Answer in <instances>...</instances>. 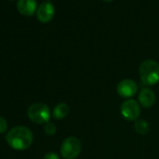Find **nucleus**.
Returning a JSON list of instances; mask_svg holds the SVG:
<instances>
[{"label": "nucleus", "mask_w": 159, "mask_h": 159, "mask_svg": "<svg viewBox=\"0 0 159 159\" xmlns=\"http://www.w3.org/2000/svg\"><path fill=\"white\" fill-rule=\"evenodd\" d=\"M6 139L11 147L22 151L31 146L33 142V133L26 126L19 125L13 127L8 132Z\"/></svg>", "instance_id": "1"}, {"label": "nucleus", "mask_w": 159, "mask_h": 159, "mask_svg": "<svg viewBox=\"0 0 159 159\" xmlns=\"http://www.w3.org/2000/svg\"><path fill=\"white\" fill-rule=\"evenodd\" d=\"M140 81L144 85H154L159 82V64L154 60H145L139 66Z\"/></svg>", "instance_id": "2"}, {"label": "nucleus", "mask_w": 159, "mask_h": 159, "mask_svg": "<svg viewBox=\"0 0 159 159\" xmlns=\"http://www.w3.org/2000/svg\"><path fill=\"white\" fill-rule=\"evenodd\" d=\"M27 115L32 122L36 124H44L50 121L51 111L44 103H35L28 108Z\"/></svg>", "instance_id": "3"}, {"label": "nucleus", "mask_w": 159, "mask_h": 159, "mask_svg": "<svg viewBox=\"0 0 159 159\" xmlns=\"http://www.w3.org/2000/svg\"><path fill=\"white\" fill-rule=\"evenodd\" d=\"M60 151L63 158L75 159L82 151V142L76 137H68L63 141Z\"/></svg>", "instance_id": "4"}, {"label": "nucleus", "mask_w": 159, "mask_h": 159, "mask_svg": "<svg viewBox=\"0 0 159 159\" xmlns=\"http://www.w3.org/2000/svg\"><path fill=\"white\" fill-rule=\"evenodd\" d=\"M121 114L127 121H136L140 115V106L135 99H126L121 105Z\"/></svg>", "instance_id": "5"}, {"label": "nucleus", "mask_w": 159, "mask_h": 159, "mask_svg": "<svg viewBox=\"0 0 159 159\" xmlns=\"http://www.w3.org/2000/svg\"><path fill=\"white\" fill-rule=\"evenodd\" d=\"M138 92L137 84L130 79H125L121 81L117 85V93L122 98H129L134 97Z\"/></svg>", "instance_id": "6"}, {"label": "nucleus", "mask_w": 159, "mask_h": 159, "mask_svg": "<svg viewBox=\"0 0 159 159\" xmlns=\"http://www.w3.org/2000/svg\"><path fill=\"white\" fill-rule=\"evenodd\" d=\"M53 15H54V7L49 1H46L40 4L37 11L38 19L42 23L50 22L52 19Z\"/></svg>", "instance_id": "7"}, {"label": "nucleus", "mask_w": 159, "mask_h": 159, "mask_svg": "<svg viewBox=\"0 0 159 159\" xmlns=\"http://www.w3.org/2000/svg\"><path fill=\"white\" fill-rule=\"evenodd\" d=\"M139 101L144 108H151L155 103V94L150 88H142L139 94Z\"/></svg>", "instance_id": "8"}, {"label": "nucleus", "mask_w": 159, "mask_h": 159, "mask_svg": "<svg viewBox=\"0 0 159 159\" xmlns=\"http://www.w3.org/2000/svg\"><path fill=\"white\" fill-rule=\"evenodd\" d=\"M17 8L25 15H32L37 10L36 0H18Z\"/></svg>", "instance_id": "9"}, {"label": "nucleus", "mask_w": 159, "mask_h": 159, "mask_svg": "<svg viewBox=\"0 0 159 159\" xmlns=\"http://www.w3.org/2000/svg\"><path fill=\"white\" fill-rule=\"evenodd\" d=\"M69 113V107L67 104L66 103H59L57 104L54 109H53V112L52 115L55 119L57 120H61L66 118Z\"/></svg>", "instance_id": "10"}, {"label": "nucleus", "mask_w": 159, "mask_h": 159, "mask_svg": "<svg viewBox=\"0 0 159 159\" xmlns=\"http://www.w3.org/2000/svg\"><path fill=\"white\" fill-rule=\"evenodd\" d=\"M150 130L149 124L146 120L138 119L135 122V131L139 135H146Z\"/></svg>", "instance_id": "11"}, {"label": "nucleus", "mask_w": 159, "mask_h": 159, "mask_svg": "<svg viewBox=\"0 0 159 159\" xmlns=\"http://www.w3.org/2000/svg\"><path fill=\"white\" fill-rule=\"evenodd\" d=\"M44 131L47 135L49 136H52L55 134L56 132V126L53 123H51V122H48L46 123L45 126H44Z\"/></svg>", "instance_id": "12"}, {"label": "nucleus", "mask_w": 159, "mask_h": 159, "mask_svg": "<svg viewBox=\"0 0 159 159\" xmlns=\"http://www.w3.org/2000/svg\"><path fill=\"white\" fill-rule=\"evenodd\" d=\"M8 128V124H7V121L0 116V133H4Z\"/></svg>", "instance_id": "13"}, {"label": "nucleus", "mask_w": 159, "mask_h": 159, "mask_svg": "<svg viewBox=\"0 0 159 159\" xmlns=\"http://www.w3.org/2000/svg\"><path fill=\"white\" fill-rule=\"evenodd\" d=\"M44 159H59V156L58 154H56L55 152H48L45 156H44Z\"/></svg>", "instance_id": "14"}, {"label": "nucleus", "mask_w": 159, "mask_h": 159, "mask_svg": "<svg viewBox=\"0 0 159 159\" xmlns=\"http://www.w3.org/2000/svg\"><path fill=\"white\" fill-rule=\"evenodd\" d=\"M104 1H106V2H111V1H112V0H104Z\"/></svg>", "instance_id": "15"}]
</instances>
